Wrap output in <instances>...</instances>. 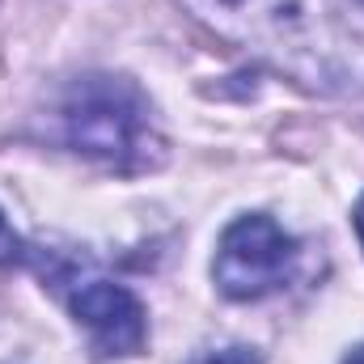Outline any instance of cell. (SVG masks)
I'll return each instance as SVG.
<instances>
[{
  "label": "cell",
  "mask_w": 364,
  "mask_h": 364,
  "mask_svg": "<svg viewBox=\"0 0 364 364\" xmlns=\"http://www.w3.org/2000/svg\"><path fill=\"white\" fill-rule=\"evenodd\" d=\"M21 259V237L13 233V225L4 220V212H0V267H9V263H17Z\"/></svg>",
  "instance_id": "cell-6"
},
{
  "label": "cell",
  "mask_w": 364,
  "mask_h": 364,
  "mask_svg": "<svg viewBox=\"0 0 364 364\" xmlns=\"http://www.w3.org/2000/svg\"><path fill=\"white\" fill-rule=\"evenodd\" d=\"M191 364H263V360H259L255 348H220V352H203Z\"/></svg>",
  "instance_id": "cell-5"
},
{
  "label": "cell",
  "mask_w": 364,
  "mask_h": 364,
  "mask_svg": "<svg viewBox=\"0 0 364 364\" xmlns=\"http://www.w3.org/2000/svg\"><path fill=\"white\" fill-rule=\"evenodd\" d=\"M356 233H360V242H364V195H360V203H356Z\"/></svg>",
  "instance_id": "cell-7"
},
{
  "label": "cell",
  "mask_w": 364,
  "mask_h": 364,
  "mask_svg": "<svg viewBox=\"0 0 364 364\" xmlns=\"http://www.w3.org/2000/svg\"><path fill=\"white\" fill-rule=\"evenodd\" d=\"M60 136L68 149L114 170H153L166 157V136L157 127L153 102L127 77L93 73L73 81L60 97Z\"/></svg>",
  "instance_id": "cell-2"
},
{
  "label": "cell",
  "mask_w": 364,
  "mask_h": 364,
  "mask_svg": "<svg viewBox=\"0 0 364 364\" xmlns=\"http://www.w3.org/2000/svg\"><path fill=\"white\" fill-rule=\"evenodd\" d=\"M73 314L90 331L97 356H136L149 339V318L136 292L110 279H85L73 292Z\"/></svg>",
  "instance_id": "cell-4"
},
{
  "label": "cell",
  "mask_w": 364,
  "mask_h": 364,
  "mask_svg": "<svg viewBox=\"0 0 364 364\" xmlns=\"http://www.w3.org/2000/svg\"><path fill=\"white\" fill-rule=\"evenodd\" d=\"M9 364H21V360H9Z\"/></svg>",
  "instance_id": "cell-9"
},
{
  "label": "cell",
  "mask_w": 364,
  "mask_h": 364,
  "mask_svg": "<svg viewBox=\"0 0 364 364\" xmlns=\"http://www.w3.org/2000/svg\"><path fill=\"white\" fill-rule=\"evenodd\" d=\"M301 267V246L272 216H237L216 246L212 275L229 301H263L279 292Z\"/></svg>",
  "instance_id": "cell-3"
},
{
  "label": "cell",
  "mask_w": 364,
  "mask_h": 364,
  "mask_svg": "<svg viewBox=\"0 0 364 364\" xmlns=\"http://www.w3.org/2000/svg\"><path fill=\"white\" fill-rule=\"evenodd\" d=\"M343 364H364V348H356V352H352V356H348Z\"/></svg>",
  "instance_id": "cell-8"
},
{
  "label": "cell",
  "mask_w": 364,
  "mask_h": 364,
  "mask_svg": "<svg viewBox=\"0 0 364 364\" xmlns=\"http://www.w3.org/2000/svg\"><path fill=\"white\" fill-rule=\"evenodd\" d=\"M212 34L314 93H364V13L348 0H182Z\"/></svg>",
  "instance_id": "cell-1"
}]
</instances>
